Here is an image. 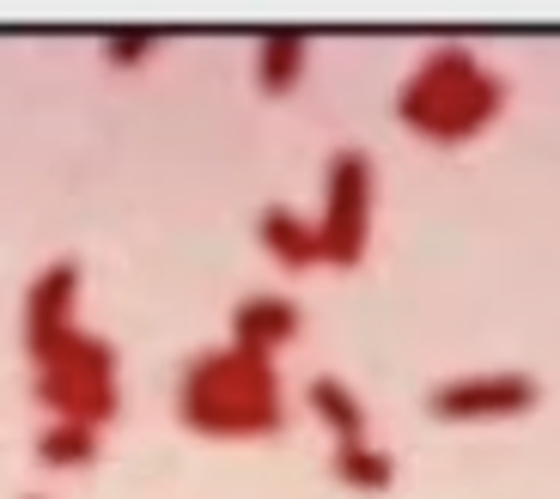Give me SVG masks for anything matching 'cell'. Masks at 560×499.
Masks as SVG:
<instances>
[{
	"label": "cell",
	"mask_w": 560,
	"mask_h": 499,
	"mask_svg": "<svg viewBox=\"0 0 560 499\" xmlns=\"http://www.w3.org/2000/svg\"><path fill=\"white\" fill-rule=\"evenodd\" d=\"M505 104V80L493 68H481L476 49L445 43L408 73V85L396 92V116L427 140H469L500 116Z\"/></svg>",
	"instance_id": "2"
},
{
	"label": "cell",
	"mask_w": 560,
	"mask_h": 499,
	"mask_svg": "<svg viewBox=\"0 0 560 499\" xmlns=\"http://www.w3.org/2000/svg\"><path fill=\"white\" fill-rule=\"evenodd\" d=\"M177 420L201 439H268L287 427V390L275 360H256L238 347H208L177 378Z\"/></svg>",
	"instance_id": "1"
},
{
	"label": "cell",
	"mask_w": 560,
	"mask_h": 499,
	"mask_svg": "<svg viewBox=\"0 0 560 499\" xmlns=\"http://www.w3.org/2000/svg\"><path fill=\"white\" fill-rule=\"evenodd\" d=\"M31 457H37L43 469H56V475L92 469V463L104 457V432L98 427H80V420H49V427L31 439Z\"/></svg>",
	"instance_id": "9"
},
{
	"label": "cell",
	"mask_w": 560,
	"mask_h": 499,
	"mask_svg": "<svg viewBox=\"0 0 560 499\" xmlns=\"http://www.w3.org/2000/svg\"><path fill=\"white\" fill-rule=\"evenodd\" d=\"M25 499H43V494H25Z\"/></svg>",
	"instance_id": "13"
},
{
	"label": "cell",
	"mask_w": 560,
	"mask_h": 499,
	"mask_svg": "<svg viewBox=\"0 0 560 499\" xmlns=\"http://www.w3.org/2000/svg\"><path fill=\"white\" fill-rule=\"evenodd\" d=\"M323 263L353 268L372 244V159L360 147H341L323 165V220H317Z\"/></svg>",
	"instance_id": "4"
},
{
	"label": "cell",
	"mask_w": 560,
	"mask_h": 499,
	"mask_svg": "<svg viewBox=\"0 0 560 499\" xmlns=\"http://www.w3.org/2000/svg\"><path fill=\"white\" fill-rule=\"evenodd\" d=\"M542 403V384L530 372H481V378H451L427 390V415L439 420H505Z\"/></svg>",
	"instance_id": "5"
},
{
	"label": "cell",
	"mask_w": 560,
	"mask_h": 499,
	"mask_svg": "<svg viewBox=\"0 0 560 499\" xmlns=\"http://www.w3.org/2000/svg\"><path fill=\"white\" fill-rule=\"evenodd\" d=\"M256 237H262V250L275 256L287 275H299V268H317L323 263V244H317V220H305V213L280 208V201H268L262 213H256Z\"/></svg>",
	"instance_id": "8"
},
{
	"label": "cell",
	"mask_w": 560,
	"mask_h": 499,
	"mask_svg": "<svg viewBox=\"0 0 560 499\" xmlns=\"http://www.w3.org/2000/svg\"><path fill=\"white\" fill-rule=\"evenodd\" d=\"M31 403L56 420H80V427H110L122 408V384H116V347L104 335L73 329L56 341L43 360H31Z\"/></svg>",
	"instance_id": "3"
},
{
	"label": "cell",
	"mask_w": 560,
	"mask_h": 499,
	"mask_svg": "<svg viewBox=\"0 0 560 499\" xmlns=\"http://www.w3.org/2000/svg\"><path fill=\"white\" fill-rule=\"evenodd\" d=\"M329 469H336V481L360 487V494H384V487L396 481V457L384 451V444H372V439H360V444H336Z\"/></svg>",
	"instance_id": "12"
},
{
	"label": "cell",
	"mask_w": 560,
	"mask_h": 499,
	"mask_svg": "<svg viewBox=\"0 0 560 499\" xmlns=\"http://www.w3.org/2000/svg\"><path fill=\"white\" fill-rule=\"evenodd\" d=\"M305 403H311V415L329 427V439H336V444H360L365 439V408H360V396H353L341 378H311Z\"/></svg>",
	"instance_id": "10"
},
{
	"label": "cell",
	"mask_w": 560,
	"mask_h": 499,
	"mask_svg": "<svg viewBox=\"0 0 560 499\" xmlns=\"http://www.w3.org/2000/svg\"><path fill=\"white\" fill-rule=\"evenodd\" d=\"M73 305H80V256H56L49 268H37L25 292V353L43 360L56 341L73 335Z\"/></svg>",
	"instance_id": "6"
},
{
	"label": "cell",
	"mask_w": 560,
	"mask_h": 499,
	"mask_svg": "<svg viewBox=\"0 0 560 499\" xmlns=\"http://www.w3.org/2000/svg\"><path fill=\"white\" fill-rule=\"evenodd\" d=\"M311 61V43L293 37V31H275V37H262V49H256V85H262L268 97H287L299 85V73H305Z\"/></svg>",
	"instance_id": "11"
},
{
	"label": "cell",
	"mask_w": 560,
	"mask_h": 499,
	"mask_svg": "<svg viewBox=\"0 0 560 499\" xmlns=\"http://www.w3.org/2000/svg\"><path fill=\"white\" fill-rule=\"evenodd\" d=\"M299 323H305L299 299H287V292H250V299L232 305V347L256 353V360H275L280 347L299 335Z\"/></svg>",
	"instance_id": "7"
}]
</instances>
